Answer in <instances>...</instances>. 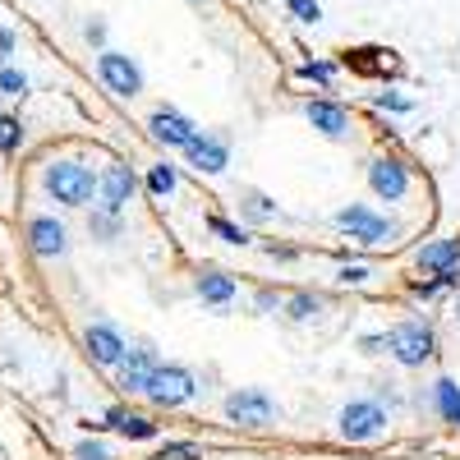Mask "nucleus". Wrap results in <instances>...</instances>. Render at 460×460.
Instances as JSON below:
<instances>
[{"instance_id":"nucleus-18","label":"nucleus","mask_w":460,"mask_h":460,"mask_svg":"<svg viewBox=\"0 0 460 460\" xmlns=\"http://www.w3.org/2000/svg\"><path fill=\"white\" fill-rule=\"evenodd\" d=\"M199 295L208 299V304H226L230 295H235V281H230V277H199Z\"/></svg>"},{"instance_id":"nucleus-25","label":"nucleus","mask_w":460,"mask_h":460,"mask_svg":"<svg viewBox=\"0 0 460 460\" xmlns=\"http://www.w3.org/2000/svg\"><path fill=\"white\" fill-rule=\"evenodd\" d=\"M299 74H304V79H314V84H332V79H336V69H332V65H323V60H309Z\"/></svg>"},{"instance_id":"nucleus-1","label":"nucleus","mask_w":460,"mask_h":460,"mask_svg":"<svg viewBox=\"0 0 460 460\" xmlns=\"http://www.w3.org/2000/svg\"><path fill=\"white\" fill-rule=\"evenodd\" d=\"M47 189L56 194V203L84 208V203H93V194H97V180H93V171L79 166V162H51V166H47Z\"/></svg>"},{"instance_id":"nucleus-27","label":"nucleus","mask_w":460,"mask_h":460,"mask_svg":"<svg viewBox=\"0 0 460 460\" xmlns=\"http://www.w3.org/2000/svg\"><path fill=\"white\" fill-rule=\"evenodd\" d=\"M336 277H341L345 286H350V281H368L373 272H368V267H364V262H355V267H341V272H336Z\"/></svg>"},{"instance_id":"nucleus-31","label":"nucleus","mask_w":460,"mask_h":460,"mask_svg":"<svg viewBox=\"0 0 460 460\" xmlns=\"http://www.w3.org/2000/svg\"><path fill=\"white\" fill-rule=\"evenodd\" d=\"M249 212L253 217H272V203H267V199H249Z\"/></svg>"},{"instance_id":"nucleus-9","label":"nucleus","mask_w":460,"mask_h":460,"mask_svg":"<svg viewBox=\"0 0 460 460\" xmlns=\"http://www.w3.org/2000/svg\"><path fill=\"white\" fill-rule=\"evenodd\" d=\"M97 189H102V199H106V212H120V208L134 199V175H129V166H111V171L97 180Z\"/></svg>"},{"instance_id":"nucleus-2","label":"nucleus","mask_w":460,"mask_h":460,"mask_svg":"<svg viewBox=\"0 0 460 460\" xmlns=\"http://www.w3.org/2000/svg\"><path fill=\"white\" fill-rule=\"evenodd\" d=\"M143 392H147L152 401H157V405L175 410V405H184L189 396H194L199 387H194V373H189V368H180V364H157V368L147 373Z\"/></svg>"},{"instance_id":"nucleus-32","label":"nucleus","mask_w":460,"mask_h":460,"mask_svg":"<svg viewBox=\"0 0 460 460\" xmlns=\"http://www.w3.org/2000/svg\"><path fill=\"white\" fill-rule=\"evenodd\" d=\"M93 230H97V235H111L115 221H111V217H97V221H93Z\"/></svg>"},{"instance_id":"nucleus-8","label":"nucleus","mask_w":460,"mask_h":460,"mask_svg":"<svg viewBox=\"0 0 460 460\" xmlns=\"http://www.w3.org/2000/svg\"><path fill=\"white\" fill-rule=\"evenodd\" d=\"M97 74H102V84H106L111 93H120V97H134V93L143 88L138 69H134L125 56H115V51H106V56L97 60Z\"/></svg>"},{"instance_id":"nucleus-23","label":"nucleus","mask_w":460,"mask_h":460,"mask_svg":"<svg viewBox=\"0 0 460 460\" xmlns=\"http://www.w3.org/2000/svg\"><path fill=\"white\" fill-rule=\"evenodd\" d=\"M286 5L295 10V19H299V23H318V19H323L318 0H286Z\"/></svg>"},{"instance_id":"nucleus-20","label":"nucleus","mask_w":460,"mask_h":460,"mask_svg":"<svg viewBox=\"0 0 460 460\" xmlns=\"http://www.w3.org/2000/svg\"><path fill=\"white\" fill-rule=\"evenodd\" d=\"M147 189H152L157 199H166L171 189H175V171H171V166H152V175H147Z\"/></svg>"},{"instance_id":"nucleus-29","label":"nucleus","mask_w":460,"mask_h":460,"mask_svg":"<svg viewBox=\"0 0 460 460\" xmlns=\"http://www.w3.org/2000/svg\"><path fill=\"white\" fill-rule=\"evenodd\" d=\"M377 106H387V111H410V102H405V97H387V93L377 97Z\"/></svg>"},{"instance_id":"nucleus-6","label":"nucleus","mask_w":460,"mask_h":460,"mask_svg":"<svg viewBox=\"0 0 460 460\" xmlns=\"http://www.w3.org/2000/svg\"><path fill=\"white\" fill-rule=\"evenodd\" d=\"M226 414L235 419V424L262 429V424H272L277 405H272V396H267V392H235V396L226 401Z\"/></svg>"},{"instance_id":"nucleus-16","label":"nucleus","mask_w":460,"mask_h":460,"mask_svg":"<svg viewBox=\"0 0 460 460\" xmlns=\"http://www.w3.org/2000/svg\"><path fill=\"white\" fill-rule=\"evenodd\" d=\"M106 429L125 433V438H157V424H147L143 414H129V410H111L106 414Z\"/></svg>"},{"instance_id":"nucleus-24","label":"nucleus","mask_w":460,"mask_h":460,"mask_svg":"<svg viewBox=\"0 0 460 460\" xmlns=\"http://www.w3.org/2000/svg\"><path fill=\"white\" fill-rule=\"evenodd\" d=\"M208 226L217 230V235H221L226 244H244V240H249V235H244V230H240V226H230V221H221V217H212Z\"/></svg>"},{"instance_id":"nucleus-30","label":"nucleus","mask_w":460,"mask_h":460,"mask_svg":"<svg viewBox=\"0 0 460 460\" xmlns=\"http://www.w3.org/2000/svg\"><path fill=\"white\" fill-rule=\"evenodd\" d=\"M79 460H106V451L97 442H88V447H79Z\"/></svg>"},{"instance_id":"nucleus-19","label":"nucleus","mask_w":460,"mask_h":460,"mask_svg":"<svg viewBox=\"0 0 460 460\" xmlns=\"http://www.w3.org/2000/svg\"><path fill=\"white\" fill-rule=\"evenodd\" d=\"M438 410L451 419V424H460V387H456L451 377H442V382H438Z\"/></svg>"},{"instance_id":"nucleus-10","label":"nucleus","mask_w":460,"mask_h":460,"mask_svg":"<svg viewBox=\"0 0 460 460\" xmlns=\"http://www.w3.org/2000/svg\"><path fill=\"white\" fill-rule=\"evenodd\" d=\"M194 134H199V129L189 125L184 115H175V111H157V115H152V138L166 143V147H184Z\"/></svg>"},{"instance_id":"nucleus-14","label":"nucleus","mask_w":460,"mask_h":460,"mask_svg":"<svg viewBox=\"0 0 460 460\" xmlns=\"http://www.w3.org/2000/svg\"><path fill=\"white\" fill-rule=\"evenodd\" d=\"M184 152H189V162H194L199 171H208V175H217V171H226V143H217V138H189L184 143Z\"/></svg>"},{"instance_id":"nucleus-34","label":"nucleus","mask_w":460,"mask_h":460,"mask_svg":"<svg viewBox=\"0 0 460 460\" xmlns=\"http://www.w3.org/2000/svg\"><path fill=\"white\" fill-rule=\"evenodd\" d=\"M456 318H460V299H456Z\"/></svg>"},{"instance_id":"nucleus-5","label":"nucleus","mask_w":460,"mask_h":460,"mask_svg":"<svg viewBox=\"0 0 460 460\" xmlns=\"http://www.w3.org/2000/svg\"><path fill=\"white\" fill-rule=\"evenodd\" d=\"M382 424H387V414H382L377 401H350L341 410V433L350 438V442H368L382 433Z\"/></svg>"},{"instance_id":"nucleus-13","label":"nucleus","mask_w":460,"mask_h":460,"mask_svg":"<svg viewBox=\"0 0 460 460\" xmlns=\"http://www.w3.org/2000/svg\"><path fill=\"white\" fill-rule=\"evenodd\" d=\"M88 355L97 359V364H106V368H115L125 359V341L115 336L111 327H88Z\"/></svg>"},{"instance_id":"nucleus-7","label":"nucleus","mask_w":460,"mask_h":460,"mask_svg":"<svg viewBox=\"0 0 460 460\" xmlns=\"http://www.w3.org/2000/svg\"><path fill=\"white\" fill-rule=\"evenodd\" d=\"M368 184H373V194H377V199L396 203V199L410 194V171H405L401 162H392V157H382V162L368 166Z\"/></svg>"},{"instance_id":"nucleus-33","label":"nucleus","mask_w":460,"mask_h":460,"mask_svg":"<svg viewBox=\"0 0 460 460\" xmlns=\"http://www.w3.org/2000/svg\"><path fill=\"white\" fill-rule=\"evenodd\" d=\"M10 51H14V37H10L5 28H0V56H10Z\"/></svg>"},{"instance_id":"nucleus-15","label":"nucleus","mask_w":460,"mask_h":460,"mask_svg":"<svg viewBox=\"0 0 460 460\" xmlns=\"http://www.w3.org/2000/svg\"><path fill=\"white\" fill-rule=\"evenodd\" d=\"M304 115H309L314 129H323L332 138H341L345 129H350V115H345L341 106H332V102H309V106H304Z\"/></svg>"},{"instance_id":"nucleus-11","label":"nucleus","mask_w":460,"mask_h":460,"mask_svg":"<svg viewBox=\"0 0 460 460\" xmlns=\"http://www.w3.org/2000/svg\"><path fill=\"white\" fill-rule=\"evenodd\" d=\"M28 240H32V249L42 258H56V253H65V226L56 217H37L28 226Z\"/></svg>"},{"instance_id":"nucleus-4","label":"nucleus","mask_w":460,"mask_h":460,"mask_svg":"<svg viewBox=\"0 0 460 460\" xmlns=\"http://www.w3.org/2000/svg\"><path fill=\"white\" fill-rule=\"evenodd\" d=\"M387 345H392V355L401 359V364H424L429 355H433V332L424 327V323H401V327H392L387 332Z\"/></svg>"},{"instance_id":"nucleus-28","label":"nucleus","mask_w":460,"mask_h":460,"mask_svg":"<svg viewBox=\"0 0 460 460\" xmlns=\"http://www.w3.org/2000/svg\"><path fill=\"white\" fill-rule=\"evenodd\" d=\"M162 460H199V447H166Z\"/></svg>"},{"instance_id":"nucleus-3","label":"nucleus","mask_w":460,"mask_h":460,"mask_svg":"<svg viewBox=\"0 0 460 460\" xmlns=\"http://www.w3.org/2000/svg\"><path fill=\"white\" fill-rule=\"evenodd\" d=\"M336 226H341L350 240H359V244H392V235H396V226H392L387 217L368 212V208H345V212H336Z\"/></svg>"},{"instance_id":"nucleus-21","label":"nucleus","mask_w":460,"mask_h":460,"mask_svg":"<svg viewBox=\"0 0 460 460\" xmlns=\"http://www.w3.org/2000/svg\"><path fill=\"white\" fill-rule=\"evenodd\" d=\"M19 138H23V125L5 115V120H0V152H14V147H19Z\"/></svg>"},{"instance_id":"nucleus-22","label":"nucleus","mask_w":460,"mask_h":460,"mask_svg":"<svg viewBox=\"0 0 460 460\" xmlns=\"http://www.w3.org/2000/svg\"><path fill=\"white\" fill-rule=\"evenodd\" d=\"M0 93H10V97H23L28 93V79L19 69H0Z\"/></svg>"},{"instance_id":"nucleus-17","label":"nucleus","mask_w":460,"mask_h":460,"mask_svg":"<svg viewBox=\"0 0 460 460\" xmlns=\"http://www.w3.org/2000/svg\"><path fill=\"white\" fill-rule=\"evenodd\" d=\"M460 262V240H442V244H429L424 253H419V267H456Z\"/></svg>"},{"instance_id":"nucleus-12","label":"nucleus","mask_w":460,"mask_h":460,"mask_svg":"<svg viewBox=\"0 0 460 460\" xmlns=\"http://www.w3.org/2000/svg\"><path fill=\"white\" fill-rule=\"evenodd\" d=\"M115 368H120V387L125 392H143L147 373L157 368V355H152V350H125V359L115 364Z\"/></svg>"},{"instance_id":"nucleus-26","label":"nucleus","mask_w":460,"mask_h":460,"mask_svg":"<svg viewBox=\"0 0 460 460\" xmlns=\"http://www.w3.org/2000/svg\"><path fill=\"white\" fill-rule=\"evenodd\" d=\"M318 304H323L318 295H299V299L290 304V309H295V318H314V314H318Z\"/></svg>"}]
</instances>
